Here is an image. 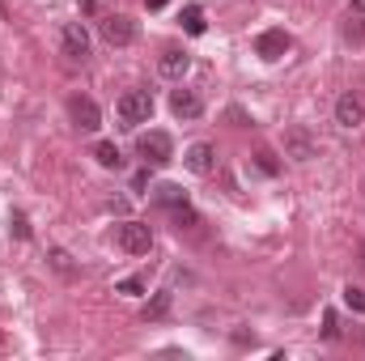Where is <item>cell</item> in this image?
I'll use <instances>...</instances> for the list:
<instances>
[{
  "label": "cell",
  "mask_w": 365,
  "mask_h": 361,
  "mask_svg": "<svg viewBox=\"0 0 365 361\" xmlns=\"http://www.w3.org/2000/svg\"><path fill=\"white\" fill-rule=\"evenodd\" d=\"M149 115H153V93L149 90H128L115 102L119 128H140V123H149Z\"/></svg>",
  "instance_id": "obj_1"
},
{
  "label": "cell",
  "mask_w": 365,
  "mask_h": 361,
  "mask_svg": "<svg viewBox=\"0 0 365 361\" xmlns=\"http://www.w3.org/2000/svg\"><path fill=\"white\" fill-rule=\"evenodd\" d=\"M136 153H140L149 166H166V162H175V141H170L166 132H140V136H136Z\"/></svg>",
  "instance_id": "obj_2"
},
{
  "label": "cell",
  "mask_w": 365,
  "mask_h": 361,
  "mask_svg": "<svg viewBox=\"0 0 365 361\" xmlns=\"http://www.w3.org/2000/svg\"><path fill=\"white\" fill-rule=\"evenodd\" d=\"M115 238H119V247H123L128 255H149V247H153L149 221H123V225L115 230Z\"/></svg>",
  "instance_id": "obj_3"
},
{
  "label": "cell",
  "mask_w": 365,
  "mask_h": 361,
  "mask_svg": "<svg viewBox=\"0 0 365 361\" xmlns=\"http://www.w3.org/2000/svg\"><path fill=\"white\" fill-rule=\"evenodd\" d=\"M98 30H102V39H106L110 47H132V43H136V21L123 17V13H106V17L98 21Z\"/></svg>",
  "instance_id": "obj_4"
},
{
  "label": "cell",
  "mask_w": 365,
  "mask_h": 361,
  "mask_svg": "<svg viewBox=\"0 0 365 361\" xmlns=\"http://www.w3.org/2000/svg\"><path fill=\"white\" fill-rule=\"evenodd\" d=\"M60 51H64L68 60H86V56H90V30H86L81 21H64V26H60Z\"/></svg>",
  "instance_id": "obj_5"
},
{
  "label": "cell",
  "mask_w": 365,
  "mask_h": 361,
  "mask_svg": "<svg viewBox=\"0 0 365 361\" xmlns=\"http://www.w3.org/2000/svg\"><path fill=\"white\" fill-rule=\"evenodd\" d=\"M289 47H293V39H289L280 26H272V30H259V34H255V56H259V60H268V64H272V60H280Z\"/></svg>",
  "instance_id": "obj_6"
},
{
  "label": "cell",
  "mask_w": 365,
  "mask_h": 361,
  "mask_svg": "<svg viewBox=\"0 0 365 361\" xmlns=\"http://www.w3.org/2000/svg\"><path fill=\"white\" fill-rule=\"evenodd\" d=\"M68 115H73V123H77L81 132H98V128H102V111H98L93 98H73V102H68Z\"/></svg>",
  "instance_id": "obj_7"
},
{
  "label": "cell",
  "mask_w": 365,
  "mask_h": 361,
  "mask_svg": "<svg viewBox=\"0 0 365 361\" xmlns=\"http://www.w3.org/2000/svg\"><path fill=\"white\" fill-rule=\"evenodd\" d=\"M336 123H340V128H357V123H365V102L357 98V93H340V98H336Z\"/></svg>",
  "instance_id": "obj_8"
},
{
  "label": "cell",
  "mask_w": 365,
  "mask_h": 361,
  "mask_svg": "<svg viewBox=\"0 0 365 361\" xmlns=\"http://www.w3.org/2000/svg\"><path fill=\"white\" fill-rule=\"evenodd\" d=\"M284 153H289L293 162H310V158H314V136H310L306 128H289V132H284Z\"/></svg>",
  "instance_id": "obj_9"
},
{
  "label": "cell",
  "mask_w": 365,
  "mask_h": 361,
  "mask_svg": "<svg viewBox=\"0 0 365 361\" xmlns=\"http://www.w3.org/2000/svg\"><path fill=\"white\" fill-rule=\"evenodd\" d=\"M170 111H175V119H200L204 115V98L195 90H175L170 93Z\"/></svg>",
  "instance_id": "obj_10"
},
{
  "label": "cell",
  "mask_w": 365,
  "mask_h": 361,
  "mask_svg": "<svg viewBox=\"0 0 365 361\" xmlns=\"http://www.w3.org/2000/svg\"><path fill=\"white\" fill-rule=\"evenodd\" d=\"M182 162H187V171H191V175H212V166H217V153H212V145L195 141V145L182 153Z\"/></svg>",
  "instance_id": "obj_11"
},
{
  "label": "cell",
  "mask_w": 365,
  "mask_h": 361,
  "mask_svg": "<svg viewBox=\"0 0 365 361\" xmlns=\"http://www.w3.org/2000/svg\"><path fill=\"white\" fill-rule=\"evenodd\" d=\"M158 68H162V77L182 81V77H187V68H191V56L179 51V47H166V51H162V60H158Z\"/></svg>",
  "instance_id": "obj_12"
},
{
  "label": "cell",
  "mask_w": 365,
  "mask_h": 361,
  "mask_svg": "<svg viewBox=\"0 0 365 361\" xmlns=\"http://www.w3.org/2000/svg\"><path fill=\"white\" fill-rule=\"evenodd\" d=\"M153 200H158L162 208H170V213H175V208L187 204V191H182L179 183H158V187H153Z\"/></svg>",
  "instance_id": "obj_13"
},
{
  "label": "cell",
  "mask_w": 365,
  "mask_h": 361,
  "mask_svg": "<svg viewBox=\"0 0 365 361\" xmlns=\"http://www.w3.org/2000/svg\"><path fill=\"white\" fill-rule=\"evenodd\" d=\"M93 162H98L102 171H123V153H119L110 141H98V145H93Z\"/></svg>",
  "instance_id": "obj_14"
},
{
  "label": "cell",
  "mask_w": 365,
  "mask_h": 361,
  "mask_svg": "<svg viewBox=\"0 0 365 361\" xmlns=\"http://www.w3.org/2000/svg\"><path fill=\"white\" fill-rule=\"evenodd\" d=\"M179 21H182V30H187L191 39H200V34L208 30V17H204V9H200V4H187V9L179 13Z\"/></svg>",
  "instance_id": "obj_15"
},
{
  "label": "cell",
  "mask_w": 365,
  "mask_h": 361,
  "mask_svg": "<svg viewBox=\"0 0 365 361\" xmlns=\"http://www.w3.org/2000/svg\"><path fill=\"white\" fill-rule=\"evenodd\" d=\"M170 315V289H158L153 302H145V319H166Z\"/></svg>",
  "instance_id": "obj_16"
},
{
  "label": "cell",
  "mask_w": 365,
  "mask_h": 361,
  "mask_svg": "<svg viewBox=\"0 0 365 361\" xmlns=\"http://www.w3.org/2000/svg\"><path fill=\"white\" fill-rule=\"evenodd\" d=\"M344 306L357 310V315H365V289L361 285H344Z\"/></svg>",
  "instance_id": "obj_17"
},
{
  "label": "cell",
  "mask_w": 365,
  "mask_h": 361,
  "mask_svg": "<svg viewBox=\"0 0 365 361\" xmlns=\"http://www.w3.org/2000/svg\"><path fill=\"white\" fill-rule=\"evenodd\" d=\"M115 293H128V298H140V293H145V276H123V280L115 285Z\"/></svg>",
  "instance_id": "obj_18"
},
{
  "label": "cell",
  "mask_w": 365,
  "mask_h": 361,
  "mask_svg": "<svg viewBox=\"0 0 365 361\" xmlns=\"http://www.w3.org/2000/svg\"><path fill=\"white\" fill-rule=\"evenodd\" d=\"M51 264H56V268L64 272V276H73V255H68V251H64V247H51Z\"/></svg>",
  "instance_id": "obj_19"
},
{
  "label": "cell",
  "mask_w": 365,
  "mask_h": 361,
  "mask_svg": "<svg viewBox=\"0 0 365 361\" xmlns=\"http://www.w3.org/2000/svg\"><path fill=\"white\" fill-rule=\"evenodd\" d=\"M255 166H259L264 175H276V171H280V162H276V153H268V149H259V153H255Z\"/></svg>",
  "instance_id": "obj_20"
},
{
  "label": "cell",
  "mask_w": 365,
  "mask_h": 361,
  "mask_svg": "<svg viewBox=\"0 0 365 361\" xmlns=\"http://www.w3.org/2000/svg\"><path fill=\"white\" fill-rule=\"evenodd\" d=\"M323 336H327V340H336V336H340V327H336V310H327V315H323Z\"/></svg>",
  "instance_id": "obj_21"
},
{
  "label": "cell",
  "mask_w": 365,
  "mask_h": 361,
  "mask_svg": "<svg viewBox=\"0 0 365 361\" xmlns=\"http://www.w3.org/2000/svg\"><path fill=\"white\" fill-rule=\"evenodd\" d=\"M353 9H357V13H365V0H353Z\"/></svg>",
  "instance_id": "obj_22"
}]
</instances>
